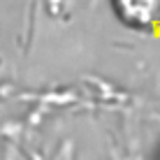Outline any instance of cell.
I'll list each match as a JSON object with an SVG mask.
<instances>
[{
  "label": "cell",
  "instance_id": "1",
  "mask_svg": "<svg viewBox=\"0 0 160 160\" xmlns=\"http://www.w3.org/2000/svg\"><path fill=\"white\" fill-rule=\"evenodd\" d=\"M112 9L125 26L148 30L160 23V0H112Z\"/></svg>",
  "mask_w": 160,
  "mask_h": 160
}]
</instances>
